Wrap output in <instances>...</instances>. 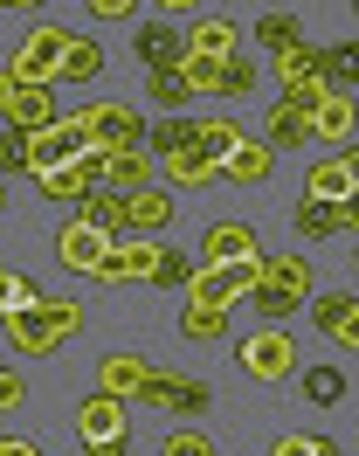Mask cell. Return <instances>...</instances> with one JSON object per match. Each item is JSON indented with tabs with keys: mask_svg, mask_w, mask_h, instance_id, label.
Here are the masks:
<instances>
[{
	"mask_svg": "<svg viewBox=\"0 0 359 456\" xmlns=\"http://www.w3.org/2000/svg\"><path fill=\"white\" fill-rule=\"evenodd\" d=\"M69 118V132H77L83 145H97V152H125V145H145V118L132 111V104H110V97H97V104H77Z\"/></svg>",
	"mask_w": 359,
	"mask_h": 456,
	"instance_id": "cell-1",
	"label": "cell"
},
{
	"mask_svg": "<svg viewBox=\"0 0 359 456\" xmlns=\"http://www.w3.org/2000/svg\"><path fill=\"white\" fill-rule=\"evenodd\" d=\"M62 42H69V28H55V21L28 28V35H21V49H14V62H7V77H14V84H55Z\"/></svg>",
	"mask_w": 359,
	"mask_h": 456,
	"instance_id": "cell-2",
	"label": "cell"
},
{
	"mask_svg": "<svg viewBox=\"0 0 359 456\" xmlns=\"http://www.w3.org/2000/svg\"><path fill=\"white\" fill-rule=\"evenodd\" d=\"M235 360H242V373H256V380H283V373L298 367V339H290L283 325H263V332H249V339L235 346Z\"/></svg>",
	"mask_w": 359,
	"mask_h": 456,
	"instance_id": "cell-3",
	"label": "cell"
},
{
	"mask_svg": "<svg viewBox=\"0 0 359 456\" xmlns=\"http://www.w3.org/2000/svg\"><path fill=\"white\" fill-rule=\"evenodd\" d=\"M152 263H159V242H152V235H118L104 249V263H97V284H145Z\"/></svg>",
	"mask_w": 359,
	"mask_h": 456,
	"instance_id": "cell-4",
	"label": "cell"
},
{
	"mask_svg": "<svg viewBox=\"0 0 359 456\" xmlns=\"http://www.w3.org/2000/svg\"><path fill=\"white\" fill-rule=\"evenodd\" d=\"M132 395L145 401V408H173V415H200V408L215 401V387H208V380H173V373H145V380H138Z\"/></svg>",
	"mask_w": 359,
	"mask_h": 456,
	"instance_id": "cell-5",
	"label": "cell"
},
{
	"mask_svg": "<svg viewBox=\"0 0 359 456\" xmlns=\"http://www.w3.org/2000/svg\"><path fill=\"white\" fill-rule=\"evenodd\" d=\"M0 118H7V132L14 139H28V132H42V125H55V97H49V84H14L7 90V104H0Z\"/></svg>",
	"mask_w": 359,
	"mask_h": 456,
	"instance_id": "cell-6",
	"label": "cell"
},
{
	"mask_svg": "<svg viewBox=\"0 0 359 456\" xmlns=\"http://www.w3.org/2000/svg\"><path fill=\"white\" fill-rule=\"evenodd\" d=\"M256 270H263V263H200L187 284H193V297H200V305H235V297L256 284Z\"/></svg>",
	"mask_w": 359,
	"mask_h": 456,
	"instance_id": "cell-7",
	"label": "cell"
},
{
	"mask_svg": "<svg viewBox=\"0 0 359 456\" xmlns=\"http://www.w3.org/2000/svg\"><path fill=\"white\" fill-rule=\"evenodd\" d=\"M311 325H318L331 346H359V297L353 290H318V297H311Z\"/></svg>",
	"mask_w": 359,
	"mask_h": 456,
	"instance_id": "cell-8",
	"label": "cell"
},
{
	"mask_svg": "<svg viewBox=\"0 0 359 456\" xmlns=\"http://www.w3.org/2000/svg\"><path fill=\"white\" fill-rule=\"evenodd\" d=\"M110 235L90 222H62V235H55V256H62V270H77V277H97V263H104Z\"/></svg>",
	"mask_w": 359,
	"mask_h": 456,
	"instance_id": "cell-9",
	"label": "cell"
},
{
	"mask_svg": "<svg viewBox=\"0 0 359 456\" xmlns=\"http://www.w3.org/2000/svg\"><path fill=\"white\" fill-rule=\"evenodd\" d=\"M304 194H311V200H359V159H353V152L318 159V167L304 173Z\"/></svg>",
	"mask_w": 359,
	"mask_h": 456,
	"instance_id": "cell-10",
	"label": "cell"
},
{
	"mask_svg": "<svg viewBox=\"0 0 359 456\" xmlns=\"http://www.w3.org/2000/svg\"><path fill=\"white\" fill-rule=\"evenodd\" d=\"M180 49H187V56H208V62H228L242 49V28H235L228 14H193V28H187Z\"/></svg>",
	"mask_w": 359,
	"mask_h": 456,
	"instance_id": "cell-11",
	"label": "cell"
},
{
	"mask_svg": "<svg viewBox=\"0 0 359 456\" xmlns=\"http://www.w3.org/2000/svg\"><path fill=\"white\" fill-rule=\"evenodd\" d=\"M200 263H263V242L242 222H215L200 235Z\"/></svg>",
	"mask_w": 359,
	"mask_h": 456,
	"instance_id": "cell-12",
	"label": "cell"
},
{
	"mask_svg": "<svg viewBox=\"0 0 359 456\" xmlns=\"http://www.w3.org/2000/svg\"><path fill=\"white\" fill-rule=\"evenodd\" d=\"M77 436L83 443H110V436H125V395H83L77 401Z\"/></svg>",
	"mask_w": 359,
	"mask_h": 456,
	"instance_id": "cell-13",
	"label": "cell"
},
{
	"mask_svg": "<svg viewBox=\"0 0 359 456\" xmlns=\"http://www.w3.org/2000/svg\"><path fill=\"white\" fill-rule=\"evenodd\" d=\"M28 173H49V167H62V159H77L83 152V139L69 132V118H55V125H42V132H28Z\"/></svg>",
	"mask_w": 359,
	"mask_h": 456,
	"instance_id": "cell-14",
	"label": "cell"
},
{
	"mask_svg": "<svg viewBox=\"0 0 359 456\" xmlns=\"http://www.w3.org/2000/svg\"><path fill=\"white\" fill-rule=\"evenodd\" d=\"M97 187H110V194H138V187H152V152H145V145L104 152V173H97Z\"/></svg>",
	"mask_w": 359,
	"mask_h": 456,
	"instance_id": "cell-15",
	"label": "cell"
},
{
	"mask_svg": "<svg viewBox=\"0 0 359 456\" xmlns=\"http://www.w3.org/2000/svg\"><path fill=\"white\" fill-rule=\"evenodd\" d=\"M152 173H166L180 194H200V187H215V180H221V167H215V159H200L193 145H180V152H159V167H152Z\"/></svg>",
	"mask_w": 359,
	"mask_h": 456,
	"instance_id": "cell-16",
	"label": "cell"
},
{
	"mask_svg": "<svg viewBox=\"0 0 359 456\" xmlns=\"http://www.w3.org/2000/svg\"><path fill=\"white\" fill-rule=\"evenodd\" d=\"M0 318H7V346L28 353V360H49L55 346H62V339H55V325L42 312H0Z\"/></svg>",
	"mask_w": 359,
	"mask_h": 456,
	"instance_id": "cell-17",
	"label": "cell"
},
{
	"mask_svg": "<svg viewBox=\"0 0 359 456\" xmlns=\"http://www.w3.org/2000/svg\"><path fill=\"white\" fill-rule=\"evenodd\" d=\"M159 228H173V194H159V187L125 194V235H159Z\"/></svg>",
	"mask_w": 359,
	"mask_h": 456,
	"instance_id": "cell-18",
	"label": "cell"
},
{
	"mask_svg": "<svg viewBox=\"0 0 359 456\" xmlns=\"http://www.w3.org/2000/svg\"><path fill=\"white\" fill-rule=\"evenodd\" d=\"M311 132H318V139H331V145H353V132H359L353 97H346V90H325V104L311 111Z\"/></svg>",
	"mask_w": 359,
	"mask_h": 456,
	"instance_id": "cell-19",
	"label": "cell"
},
{
	"mask_svg": "<svg viewBox=\"0 0 359 456\" xmlns=\"http://www.w3.org/2000/svg\"><path fill=\"white\" fill-rule=\"evenodd\" d=\"M77 222L104 228L110 242H118V235H125V194H110V187H90V194L77 200Z\"/></svg>",
	"mask_w": 359,
	"mask_h": 456,
	"instance_id": "cell-20",
	"label": "cell"
},
{
	"mask_svg": "<svg viewBox=\"0 0 359 456\" xmlns=\"http://www.w3.org/2000/svg\"><path fill=\"white\" fill-rule=\"evenodd\" d=\"M235 145H242V125H235V118H193V152H200V159L221 167Z\"/></svg>",
	"mask_w": 359,
	"mask_h": 456,
	"instance_id": "cell-21",
	"label": "cell"
},
{
	"mask_svg": "<svg viewBox=\"0 0 359 456\" xmlns=\"http://www.w3.org/2000/svg\"><path fill=\"white\" fill-rule=\"evenodd\" d=\"M256 284H270V290H290V297H311V284H318V277H311V263L304 256H270L263 263V270H256Z\"/></svg>",
	"mask_w": 359,
	"mask_h": 456,
	"instance_id": "cell-22",
	"label": "cell"
},
{
	"mask_svg": "<svg viewBox=\"0 0 359 456\" xmlns=\"http://www.w3.org/2000/svg\"><path fill=\"white\" fill-rule=\"evenodd\" d=\"M270 145H235V152H228V159H221V180H235V187H263V180H270Z\"/></svg>",
	"mask_w": 359,
	"mask_h": 456,
	"instance_id": "cell-23",
	"label": "cell"
},
{
	"mask_svg": "<svg viewBox=\"0 0 359 456\" xmlns=\"http://www.w3.org/2000/svg\"><path fill=\"white\" fill-rule=\"evenodd\" d=\"M97 69H104V49H97L90 35H69V42H62V62H55V77H69V84H90Z\"/></svg>",
	"mask_w": 359,
	"mask_h": 456,
	"instance_id": "cell-24",
	"label": "cell"
},
{
	"mask_svg": "<svg viewBox=\"0 0 359 456\" xmlns=\"http://www.w3.org/2000/svg\"><path fill=\"white\" fill-rule=\"evenodd\" d=\"M132 49L145 56V69H166V62H180V35L166 28V21H145V28L132 35Z\"/></svg>",
	"mask_w": 359,
	"mask_h": 456,
	"instance_id": "cell-25",
	"label": "cell"
},
{
	"mask_svg": "<svg viewBox=\"0 0 359 456\" xmlns=\"http://www.w3.org/2000/svg\"><path fill=\"white\" fill-rule=\"evenodd\" d=\"M145 373H152V367H145L138 353H104V367H97V387H104V395H132Z\"/></svg>",
	"mask_w": 359,
	"mask_h": 456,
	"instance_id": "cell-26",
	"label": "cell"
},
{
	"mask_svg": "<svg viewBox=\"0 0 359 456\" xmlns=\"http://www.w3.org/2000/svg\"><path fill=\"white\" fill-rule=\"evenodd\" d=\"M180 332H187V339H221V332H228V305H200V297H187Z\"/></svg>",
	"mask_w": 359,
	"mask_h": 456,
	"instance_id": "cell-27",
	"label": "cell"
},
{
	"mask_svg": "<svg viewBox=\"0 0 359 456\" xmlns=\"http://www.w3.org/2000/svg\"><path fill=\"white\" fill-rule=\"evenodd\" d=\"M145 97L159 104V111H187L193 97H187V84H180V69L166 62V69H145Z\"/></svg>",
	"mask_w": 359,
	"mask_h": 456,
	"instance_id": "cell-28",
	"label": "cell"
},
{
	"mask_svg": "<svg viewBox=\"0 0 359 456\" xmlns=\"http://www.w3.org/2000/svg\"><path fill=\"white\" fill-rule=\"evenodd\" d=\"M304 139H311V118H304L298 104H276V111H270V139H263V145L276 152V145H304Z\"/></svg>",
	"mask_w": 359,
	"mask_h": 456,
	"instance_id": "cell-29",
	"label": "cell"
},
{
	"mask_svg": "<svg viewBox=\"0 0 359 456\" xmlns=\"http://www.w3.org/2000/svg\"><path fill=\"white\" fill-rule=\"evenodd\" d=\"M304 401L339 408V401H346V373H339V367H304Z\"/></svg>",
	"mask_w": 359,
	"mask_h": 456,
	"instance_id": "cell-30",
	"label": "cell"
},
{
	"mask_svg": "<svg viewBox=\"0 0 359 456\" xmlns=\"http://www.w3.org/2000/svg\"><path fill=\"white\" fill-rule=\"evenodd\" d=\"M49 290L35 284V277H14V270H0V312H35Z\"/></svg>",
	"mask_w": 359,
	"mask_h": 456,
	"instance_id": "cell-31",
	"label": "cell"
},
{
	"mask_svg": "<svg viewBox=\"0 0 359 456\" xmlns=\"http://www.w3.org/2000/svg\"><path fill=\"white\" fill-rule=\"evenodd\" d=\"M145 139H152V152H180V145H193V118L187 111H159V125H152Z\"/></svg>",
	"mask_w": 359,
	"mask_h": 456,
	"instance_id": "cell-32",
	"label": "cell"
},
{
	"mask_svg": "<svg viewBox=\"0 0 359 456\" xmlns=\"http://www.w3.org/2000/svg\"><path fill=\"white\" fill-rule=\"evenodd\" d=\"M276 77H283V84H304V77H318V49H311V42H290V49H276Z\"/></svg>",
	"mask_w": 359,
	"mask_h": 456,
	"instance_id": "cell-33",
	"label": "cell"
},
{
	"mask_svg": "<svg viewBox=\"0 0 359 456\" xmlns=\"http://www.w3.org/2000/svg\"><path fill=\"white\" fill-rule=\"evenodd\" d=\"M173 69H180L187 97H200V90H215V84H221V62H208V56H187V49H180V62H173Z\"/></svg>",
	"mask_w": 359,
	"mask_h": 456,
	"instance_id": "cell-34",
	"label": "cell"
},
{
	"mask_svg": "<svg viewBox=\"0 0 359 456\" xmlns=\"http://www.w3.org/2000/svg\"><path fill=\"white\" fill-rule=\"evenodd\" d=\"M256 42H263V49H290V42H304L298 35V14H263V21H256Z\"/></svg>",
	"mask_w": 359,
	"mask_h": 456,
	"instance_id": "cell-35",
	"label": "cell"
},
{
	"mask_svg": "<svg viewBox=\"0 0 359 456\" xmlns=\"http://www.w3.org/2000/svg\"><path fill=\"white\" fill-rule=\"evenodd\" d=\"M249 297H256V312L270 318V325H283V318L298 312V297H290V290H270V284H249Z\"/></svg>",
	"mask_w": 359,
	"mask_h": 456,
	"instance_id": "cell-36",
	"label": "cell"
},
{
	"mask_svg": "<svg viewBox=\"0 0 359 456\" xmlns=\"http://www.w3.org/2000/svg\"><path fill=\"white\" fill-rule=\"evenodd\" d=\"M35 312H42V318H49V325H55V339H69V332H77V325H83V305H69V297H42Z\"/></svg>",
	"mask_w": 359,
	"mask_h": 456,
	"instance_id": "cell-37",
	"label": "cell"
},
{
	"mask_svg": "<svg viewBox=\"0 0 359 456\" xmlns=\"http://www.w3.org/2000/svg\"><path fill=\"white\" fill-rule=\"evenodd\" d=\"M221 97H249V90H256V62H242V56H228L221 62Z\"/></svg>",
	"mask_w": 359,
	"mask_h": 456,
	"instance_id": "cell-38",
	"label": "cell"
},
{
	"mask_svg": "<svg viewBox=\"0 0 359 456\" xmlns=\"http://www.w3.org/2000/svg\"><path fill=\"white\" fill-rule=\"evenodd\" d=\"M325 77H304V84H283V104H298V111L304 118H311V111H318V104H325Z\"/></svg>",
	"mask_w": 359,
	"mask_h": 456,
	"instance_id": "cell-39",
	"label": "cell"
},
{
	"mask_svg": "<svg viewBox=\"0 0 359 456\" xmlns=\"http://www.w3.org/2000/svg\"><path fill=\"white\" fill-rule=\"evenodd\" d=\"M193 277V256H180V249H159V263H152V277L145 284H187Z\"/></svg>",
	"mask_w": 359,
	"mask_h": 456,
	"instance_id": "cell-40",
	"label": "cell"
},
{
	"mask_svg": "<svg viewBox=\"0 0 359 456\" xmlns=\"http://www.w3.org/2000/svg\"><path fill=\"white\" fill-rule=\"evenodd\" d=\"M159 450H166V456H215V443H208L200 428H173V436H166Z\"/></svg>",
	"mask_w": 359,
	"mask_h": 456,
	"instance_id": "cell-41",
	"label": "cell"
},
{
	"mask_svg": "<svg viewBox=\"0 0 359 456\" xmlns=\"http://www.w3.org/2000/svg\"><path fill=\"white\" fill-rule=\"evenodd\" d=\"M270 456H339V443H325V436H283Z\"/></svg>",
	"mask_w": 359,
	"mask_h": 456,
	"instance_id": "cell-42",
	"label": "cell"
},
{
	"mask_svg": "<svg viewBox=\"0 0 359 456\" xmlns=\"http://www.w3.org/2000/svg\"><path fill=\"white\" fill-rule=\"evenodd\" d=\"M0 173H28V145L14 139V132L0 139Z\"/></svg>",
	"mask_w": 359,
	"mask_h": 456,
	"instance_id": "cell-43",
	"label": "cell"
},
{
	"mask_svg": "<svg viewBox=\"0 0 359 456\" xmlns=\"http://www.w3.org/2000/svg\"><path fill=\"white\" fill-rule=\"evenodd\" d=\"M83 7H90V14H97V21H125V14H132L138 0H83Z\"/></svg>",
	"mask_w": 359,
	"mask_h": 456,
	"instance_id": "cell-44",
	"label": "cell"
},
{
	"mask_svg": "<svg viewBox=\"0 0 359 456\" xmlns=\"http://www.w3.org/2000/svg\"><path fill=\"white\" fill-rule=\"evenodd\" d=\"M21 401H28V387H21L7 367H0V408H21Z\"/></svg>",
	"mask_w": 359,
	"mask_h": 456,
	"instance_id": "cell-45",
	"label": "cell"
},
{
	"mask_svg": "<svg viewBox=\"0 0 359 456\" xmlns=\"http://www.w3.org/2000/svg\"><path fill=\"white\" fill-rule=\"evenodd\" d=\"M125 450H132L125 436H110V443H83V456H125Z\"/></svg>",
	"mask_w": 359,
	"mask_h": 456,
	"instance_id": "cell-46",
	"label": "cell"
},
{
	"mask_svg": "<svg viewBox=\"0 0 359 456\" xmlns=\"http://www.w3.org/2000/svg\"><path fill=\"white\" fill-rule=\"evenodd\" d=\"M0 456H42V450H35L28 436H0Z\"/></svg>",
	"mask_w": 359,
	"mask_h": 456,
	"instance_id": "cell-47",
	"label": "cell"
},
{
	"mask_svg": "<svg viewBox=\"0 0 359 456\" xmlns=\"http://www.w3.org/2000/svg\"><path fill=\"white\" fill-rule=\"evenodd\" d=\"M152 7H166V14H193L200 0H152Z\"/></svg>",
	"mask_w": 359,
	"mask_h": 456,
	"instance_id": "cell-48",
	"label": "cell"
},
{
	"mask_svg": "<svg viewBox=\"0 0 359 456\" xmlns=\"http://www.w3.org/2000/svg\"><path fill=\"white\" fill-rule=\"evenodd\" d=\"M7 90H14V77H7V62H0V104H7Z\"/></svg>",
	"mask_w": 359,
	"mask_h": 456,
	"instance_id": "cell-49",
	"label": "cell"
},
{
	"mask_svg": "<svg viewBox=\"0 0 359 456\" xmlns=\"http://www.w3.org/2000/svg\"><path fill=\"white\" fill-rule=\"evenodd\" d=\"M0 7H42V0H0Z\"/></svg>",
	"mask_w": 359,
	"mask_h": 456,
	"instance_id": "cell-50",
	"label": "cell"
},
{
	"mask_svg": "<svg viewBox=\"0 0 359 456\" xmlns=\"http://www.w3.org/2000/svg\"><path fill=\"white\" fill-rule=\"evenodd\" d=\"M0 208H7V187H0Z\"/></svg>",
	"mask_w": 359,
	"mask_h": 456,
	"instance_id": "cell-51",
	"label": "cell"
}]
</instances>
